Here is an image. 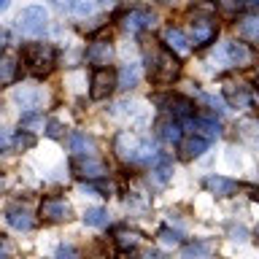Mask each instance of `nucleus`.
Listing matches in <instances>:
<instances>
[{
    "instance_id": "obj_4",
    "label": "nucleus",
    "mask_w": 259,
    "mask_h": 259,
    "mask_svg": "<svg viewBox=\"0 0 259 259\" xmlns=\"http://www.w3.org/2000/svg\"><path fill=\"white\" fill-rule=\"evenodd\" d=\"M16 27H19L22 35H30V38L44 35L46 27H49V11L44 6H27L19 16H16Z\"/></svg>"
},
{
    "instance_id": "obj_30",
    "label": "nucleus",
    "mask_w": 259,
    "mask_h": 259,
    "mask_svg": "<svg viewBox=\"0 0 259 259\" xmlns=\"http://www.w3.org/2000/svg\"><path fill=\"white\" fill-rule=\"evenodd\" d=\"M95 8H97V0H70V11L76 16H89L95 14Z\"/></svg>"
},
{
    "instance_id": "obj_23",
    "label": "nucleus",
    "mask_w": 259,
    "mask_h": 259,
    "mask_svg": "<svg viewBox=\"0 0 259 259\" xmlns=\"http://www.w3.org/2000/svg\"><path fill=\"white\" fill-rule=\"evenodd\" d=\"M138 81H141V68H138V65H124V68L116 73V87L119 89H133Z\"/></svg>"
},
{
    "instance_id": "obj_15",
    "label": "nucleus",
    "mask_w": 259,
    "mask_h": 259,
    "mask_svg": "<svg viewBox=\"0 0 259 259\" xmlns=\"http://www.w3.org/2000/svg\"><path fill=\"white\" fill-rule=\"evenodd\" d=\"M157 135H159V141H165V143H170V146H178L181 143V138H184V124L178 119H173V116H165V119H159L157 121Z\"/></svg>"
},
{
    "instance_id": "obj_1",
    "label": "nucleus",
    "mask_w": 259,
    "mask_h": 259,
    "mask_svg": "<svg viewBox=\"0 0 259 259\" xmlns=\"http://www.w3.org/2000/svg\"><path fill=\"white\" fill-rule=\"evenodd\" d=\"M143 57H146V68H149V78H154L157 84H170L181 73L178 57L165 44L159 46L157 40H143Z\"/></svg>"
},
{
    "instance_id": "obj_14",
    "label": "nucleus",
    "mask_w": 259,
    "mask_h": 259,
    "mask_svg": "<svg viewBox=\"0 0 259 259\" xmlns=\"http://www.w3.org/2000/svg\"><path fill=\"white\" fill-rule=\"evenodd\" d=\"M154 16L146 11V8H133V11H127L124 16H121V27H124L127 32H133V35H138V32H143L146 27H151Z\"/></svg>"
},
{
    "instance_id": "obj_16",
    "label": "nucleus",
    "mask_w": 259,
    "mask_h": 259,
    "mask_svg": "<svg viewBox=\"0 0 259 259\" xmlns=\"http://www.w3.org/2000/svg\"><path fill=\"white\" fill-rule=\"evenodd\" d=\"M208 138H202V135H189V138H181V143H178V151H181V157L184 159H197L202 157V151H208Z\"/></svg>"
},
{
    "instance_id": "obj_27",
    "label": "nucleus",
    "mask_w": 259,
    "mask_h": 259,
    "mask_svg": "<svg viewBox=\"0 0 259 259\" xmlns=\"http://www.w3.org/2000/svg\"><path fill=\"white\" fill-rule=\"evenodd\" d=\"M138 243H141V235H138L135 230H116V246H119L121 251L135 248Z\"/></svg>"
},
{
    "instance_id": "obj_41",
    "label": "nucleus",
    "mask_w": 259,
    "mask_h": 259,
    "mask_svg": "<svg viewBox=\"0 0 259 259\" xmlns=\"http://www.w3.org/2000/svg\"><path fill=\"white\" fill-rule=\"evenodd\" d=\"M119 259H135V256H133V254H127V251H124V254H121Z\"/></svg>"
},
{
    "instance_id": "obj_29",
    "label": "nucleus",
    "mask_w": 259,
    "mask_h": 259,
    "mask_svg": "<svg viewBox=\"0 0 259 259\" xmlns=\"http://www.w3.org/2000/svg\"><path fill=\"white\" fill-rule=\"evenodd\" d=\"M32 146H35V135H32V133H24V130H19V133L11 138V149H16V151L32 149Z\"/></svg>"
},
{
    "instance_id": "obj_21",
    "label": "nucleus",
    "mask_w": 259,
    "mask_h": 259,
    "mask_svg": "<svg viewBox=\"0 0 259 259\" xmlns=\"http://www.w3.org/2000/svg\"><path fill=\"white\" fill-rule=\"evenodd\" d=\"M16 76H19V65H16L14 54H0V87L14 84Z\"/></svg>"
},
{
    "instance_id": "obj_3",
    "label": "nucleus",
    "mask_w": 259,
    "mask_h": 259,
    "mask_svg": "<svg viewBox=\"0 0 259 259\" xmlns=\"http://www.w3.org/2000/svg\"><path fill=\"white\" fill-rule=\"evenodd\" d=\"M24 65L35 78H46L57 68V49L52 44H27L24 46Z\"/></svg>"
},
{
    "instance_id": "obj_31",
    "label": "nucleus",
    "mask_w": 259,
    "mask_h": 259,
    "mask_svg": "<svg viewBox=\"0 0 259 259\" xmlns=\"http://www.w3.org/2000/svg\"><path fill=\"white\" fill-rule=\"evenodd\" d=\"M54 259H81V254H78L76 246H70V243H62V246L54 251Z\"/></svg>"
},
{
    "instance_id": "obj_22",
    "label": "nucleus",
    "mask_w": 259,
    "mask_h": 259,
    "mask_svg": "<svg viewBox=\"0 0 259 259\" xmlns=\"http://www.w3.org/2000/svg\"><path fill=\"white\" fill-rule=\"evenodd\" d=\"M14 100L19 103L24 111H35L38 103H40V89H35V87H22V89H16V92H14Z\"/></svg>"
},
{
    "instance_id": "obj_18",
    "label": "nucleus",
    "mask_w": 259,
    "mask_h": 259,
    "mask_svg": "<svg viewBox=\"0 0 259 259\" xmlns=\"http://www.w3.org/2000/svg\"><path fill=\"white\" fill-rule=\"evenodd\" d=\"M205 189L213 192L216 197H230V194L238 192V181L224 178V176H208V178H205Z\"/></svg>"
},
{
    "instance_id": "obj_32",
    "label": "nucleus",
    "mask_w": 259,
    "mask_h": 259,
    "mask_svg": "<svg viewBox=\"0 0 259 259\" xmlns=\"http://www.w3.org/2000/svg\"><path fill=\"white\" fill-rule=\"evenodd\" d=\"M159 238H162V243H167V246H176V243H181V232H178V230H170V227H162V230H159Z\"/></svg>"
},
{
    "instance_id": "obj_12",
    "label": "nucleus",
    "mask_w": 259,
    "mask_h": 259,
    "mask_svg": "<svg viewBox=\"0 0 259 259\" xmlns=\"http://www.w3.org/2000/svg\"><path fill=\"white\" fill-rule=\"evenodd\" d=\"M181 124L189 127V133L202 135V138H208V141H213V138H219V133H222V127H219V121L213 116H189L186 121H181Z\"/></svg>"
},
{
    "instance_id": "obj_11",
    "label": "nucleus",
    "mask_w": 259,
    "mask_h": 259,
    "mask_svg": "<svg viewBox=\"0 0 259 259\" xmlns=\"http://www.w3.org/2000/svg\"><path fill=\"white\" fill-rule=\"evenodd\" d=\"M87 62L95 68H108L113 62V46L111 40H92L87 46Z\"/></svg>"
},
{
    "instance_id": "obj_8",
    "label": "nucleus",
    "mask_w": 259,
    "mask_h": 259,
    "mask_svg": "<svg viewBox=\"0 0 259 259\" xmlns=\"http://www.w3.org/2000/svg\"><path fill=\"white\" fill-rule=\"evenodd\" d=\"M213 57H219L224 65H235V68H246L251 62V52L246 44L240 40H227V44L219 46V52H213Z\"/></svg>"
},
{
    "instance_id": "obj_42",
    "label": "nucleus",
    "mask_w": 259,
    "mask_h": 259,
    "mask_svg": "<svg viewBox=\"0 0 259 259\" xmlns=\"http://www.w3.org/2000/svg\"><path fill=\"white\" fill-rule=\"evenodd\" d=\"M157 3H165V6H170V3H176V0H157Z\"/></svg>"
},
{
    "instance_id": "obj_40",
    "label": "nucleus",
    "mask_w": 259,
    "mask_h": 259,
    "mask_svg": "<svg viewBox=\"0 0 259 259\" xmlns=\"http://www.w3.org/2000/svg\"><path fill=\"white\" fill-rule=\"evenodd\" d=\"M8 6H11V0H0V14H3L6 8H8Z\"/></svg>"
},
{
    "instance_id": "obj_25",
    "label": "nucleus",
    "mask_w": 259,
    "mask_h": 259,
    "mask_svg": "<svg viewBox=\"0 0 259 259\" xmlns=\"http://www.w3.org/2000/svg\"><path fill=\"white\" fill-rule=\"evenodd\" d=\"M210 251H213V246L208 240H194L184 248L181 259H210Z\"/></svg>"
},
{
    "instance_id": "obj_39",
    "label": "nucleus",
    "mask_w": 259,
    "mask_h": 259,
    "mask_svg": "<svg viewBox=\"0 0 259 259\" xmlns=\"http://www.w3.org/2000/svg\"><path fill=\"white\" fill-rule=\"evenodd\" d=\"M143 259H162V256L157 254V251H146V254H143Z\"/></svg>"
},
{
    "instance_id": "obj_24",
    "label": "nucleus",
    "mask_w": 259,
    "mask_h": 259,
    "mask_svg": "<svg viewBox=\"0 0 259 259\" xmlns=\"http://www.w3.org/2000/svg\"><path fill=\"white\" fill-rule=\"evenodd\" d=\"M70 151L73 154H81V157H87V154H95L97 146L92 138H87L84 133H73L70 135Z\"/></svg>"
},
{
    "instance_id": "obj_36",
    "label": "nucleus",
    "mask_w": 259,
    "mask_h": 259,
    "mask_svg": "<svg viewBox=\"0 0 259 259\" xmlns=\"http://www.w3.org/2000/svg\"><path fill=\"white\" fill-rule=\"evenodd\" d=\"M230 235H232V240H246V230L243 227H232Z\"/></svg>"
},
{
    "instance_id": "obj_10",
    "label": "nucleus",
    "mask_w": 259,
    "mask_h": 259,
    "mask_svg": "<svg viewBox=\"0 0 259 259\" xmlns=\"http://www.w3.org/2000/svg\"><path fill=\"white\" fill-rule=\"evenodd\" d=\"M189 27H192V44L194 46H208L219 32V24L210 16H192Z\"/></svg>"
},
{
    "instance_id": "obj_19",
    "label": "nucleus",
    "mask_w": 259,
    "mask_h": 259,
    "mask_svg": "<svg viewBox=\"0 0 259 259\" xmlns=\"http://www.w3.org/2000/svg\"><path fill=\"white\" fill-rule=\"evenodd\" d=\"M235 30H238V35L243 40L259 44V14H248V16H243V19H238Z\"/></svg>"
},
{
    "instance_id": "obj_33",
    "label": "nucleus",
    "mask_w": 259,
    "mask_h": 259,
    "mask_svg": "<svg viewBox=\"0 0 259 259\" xmlns=\"http://www.w3.org/2000/svg\"><path fill=\"white\" fill-rule=\"evenodd\" d=\"M219 6H222L224 11H238L243 6V0H219Z\"/></svg>"
},
{
    "instance_id": "obj_34",
    "label": "nucleus",
    "mask_w": 259,
    "mask_h": 259,
    "mask_svg": "<svg viewBox=\"0 0 259 259\" xmlns=\"http://www.w3.org/2000/svg\"><path fill=\"white\" fill-rule=\"evenodd\" d=\"M8 149H11V133L0 130V151H8Z\"/></svg>"
},
{
    "instance_id": "obj_26",
    "label": "nucleus",
    "mask_w": 259,
    "mask_h": 259,
    "mask_svg": "<svg viewBox=\"0 0 259 259\" xmlns=\"http://www.w3.org/2000/svg\"><path fill=\"white\" fill-rule=\"evenodd\" d=\"M108 210H103V208H87V213H84V224L89 227H108Z\"/></svg>"
},
{
    "instance_id": "obj_37",
    "label": "nucleus",
    "mask_w": 259,
    "mask_h": 259,
    "mask_svg": "<svg viewBox=\"0 0 259 259\" xmlns=\"http://www.w3.org/2000/svg\"><path fill=\"white\" fill-rule=\"evenodd\" d=\"M6 44H8V32H6V27H0V54L6 52Z\"/></svg>"
},
{
    "instance_id": "obj_35",
    "label": "nucleus",
    "mask_w": 259,
    "mask_h": 259,
    "mask_svg": "<svg viewBox=\"0 0 259 259\" xmlns=\"http://www.w3.org/2000/svg\"><path fill=\"white\" fill-rule=\"evenodd\" d=\"M46 127H49V130H46V133H49V135H52V138H60V135H62V127H60V121H54V119H52V121H49V124H46Z\"/></svg>"
},
{
    "instance_id": "obj_5",
    "label": "nucleus",
    "mask_w": 259,
    "mask_h": 259,
    "mask_svg": "<svg viewBox=\"0 0 259 259\" xmlns=\"http://www.w3.org/2000/svg\"><path fill=\"white\" fill-rule=\"evenodd\" d=\"M70 167H73V173H76L78 178H87V181H100V178L108 176V165H105L103 159H97L95 154H87V157L73 154Z\"/></svg>"
},
{
    "instance_id": "obj_17",
    "label": "nucleus",
    "mask_w": 259,
    "mask_h": 259,
    "mask_svg": "<svg viewBox=\"0 0 259 259\" xmlns=\"http://www.w3.org/2000/svg\"><path fill=\"white\" fill-rule=\"evenodd\" d=\"M162 44H165L167 49H170V52H173L176 57H184V54H189V44H192V40L189 38H186L184 35V32L181 30H178V27H167L165 30V35H162Z\"/></svg>"
},
{
    "instance_id": "obj_38",
    "label": "nucleus",
    "mask_w": 259,
    "mask_h": 259,
    "mask_svg": "<svg viewBox=\"0 0 259 259\" xmlns=\"http://www.w3.org/2000/svg\"><path fill=\"white\" fill-rule=\"evenodd\" d=\"M6 254H8V243H6L3 235H0V259H6Z\"/></svg>"
},
{
    "instance_id": "obj_28",
    "label": "nucleus",
    "mask_w": 259,
    "mask_h": 259,
    "mask_svg": "<svg viewBox=\"0 0 259 259\" xmlns=\"http://www.w3.org/2000/svg\"><path fill=\"white\" fill-rule=\"evenodd\" d=\"M38 127H44V116L38 111H27L19 119V130H24V133H38Z\"/></svg>"
},
{
    "instance_id": "obj_7",
    "label": "nucleus",
    "mask_w": 259,
    "mask_h": 259,
    "mask_svg": "<svg viewBox=\"0 0 259 259\" xmlns=\"http://www.w3.org/2000/svg\"><path fill=\"white\" fill-rule=\"evenodd\" d=\"M38 216L49 224H62V222H70L73 219V208L65 197H46L38 205Z\"/></svg>"
},
{
    "instance_id": "obj_20",
    "label": "nucleus",
    "mask_w": 259,
    "mask_h": 259,
    "mask_svg": "<svg viewBox=\"0 0 259 259\" xmlns=\"http://www.w3.org/2000/svg\"><path fill=\"white\" fill-rule=\"evenodd\" d=\"M6 222L14 227V230H22V232H27V230H32V227H35V219H32V213L27 208H11L6 213Z\"/></svg>"
},
{
    "instance_id": "obj_6",
    "label": "nucleus",
    "mask_w": 259,
    "mask_h": 259,
    "mask_svg": "<svg viewBox=\"0 0 259 259\" xmlns=\"http://www.w3.org/2000/svg\"><path fill=\"white\" fill-rule=\"evenodd\" d=\"M116 70L111 68H95L92 73V87H89V97L92 100H108V97L116 92Z\"/></svg>"
},
{
    "instance_id": "obj_2",
    "label": "nucleus",
    "mask_w": 259,
    "mask_h": 259,
    "mask_svg": "<svg viewBox=\"0 0 259 259\" xmlns=\"http://www.w3.org/2000/svg\"><path fill=\"white\" fill-rule=\"evenodd\" d=\"M113 151L121 162H157L159 157V151L151 143L141 141L133 133H119L116 141H113Z\"/></svg>"
},
{
    "instance_id": "obj_9",
    "label": "nucleus",
    "mask_w": 259,
    "mask_h": 259,
    "mask_svg": "<svg viewBox=\"0 0 259 259\" xmlns=\"http://www.w3.org/2000/svg\"><path fill=\"white\" fill-rule=\"evenodd\" d=\"M159 103H162V108L167 111V116H173L178 121H186L189 116H194V108H197V105L184 95H165V97H159Z\"/></svg>"
},
{
    "instance_id": "obj_13",
    "label": "nucleus",
    "mask_w": 259,
    "mask_h": 259,
    "mask_svg": "<svg viewBox=\"0 0 259 259\" xmlns=\"http://www.w3.org/2000/svg\"><path fill=\"white\" fill-rule=\"evenodd\" d=\"M222 95H224V100L230 103L232 108H248V103H251V89H248L246 84H235V81H224Z\"/></svg>"
}]
</instances>
